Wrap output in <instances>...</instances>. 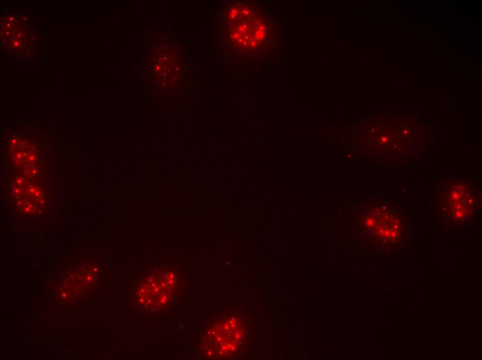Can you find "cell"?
<instances>
[{"mask_svg": "<svg viewBox=\"0 0 482 360\" xmlns=\"http://www.w3.org/2000/svg\"><path fill=\"white\" fill-rule=\"evenodd\" d=\"M242 334V329L236 321L229 319L217 323L207 334L205 353L218 357L230 352L238 345Z\"/></svg>", "mask_w": 482, "mask_h": 360, "instance_id": "277c9868", "label": "cell"}, {"mask_svg": "<svg viewBox=\"0 0 482 360\" xmlns=\"http://www.w3.org/2000/svg\"><path fill=\"white\" fill-rule=\"evenodd\" d=\"M222 24L229 47L240 55L266 54L277 42L272 19L249 3L227 4L222 14Z\"/></svg>", "mask_w": 482, "mask_h": 360, "instance_id": "6da1fadb", "label": "cell"}, {"mask_svg": "<svg viewBox=\"0 0 482 360\" xmlns=\"http://www.w3.org/2000/svg\"><path fill=\"white\" fill-rule=\"evenodd\" d=\"M432 198L438 218L452 226L467 224L481 204L479 191L473 183L453 177L437 181Z\"/></svg>", "mask_w": 482, "mask_h": 360, "instance_id": "7a4b0ae2", "label": "cell"}, {"mask_svg": "<svg viewBox=\"0 0 482 360\" xmlns=\"http://www.w3.org/2000/svg\"><path fill=\"white\" fill-rule=\"evenodd\" d=\"M176 284V276L170 270H162L146 279L139 290V303L147 308L159 309L170 300Z\"/></svg>", "mask_w": 482, "mask_h": 360, "instance_id": "3957f363", "label": "cell"}, {"mask_svg": "<svg viewBox=\"0 0 482 360\" xmlns=\"http://www.w3.org/2000/svg\"><path fill=\"white\" fill-rule=\"evenodd\" d=\"M381 213H371L374 224H366L367 228L377 238L380 243L389 244L395 243L402 237L403 225L401 218L395 215L393 210L382 207Z\"/></svg>", "mask_w": 482, "mask_h": 360, "instance_id": "5b68a950", "label": "cell"}]
</instances>
